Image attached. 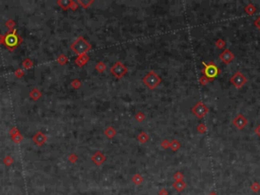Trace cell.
<instances>
[{"label":"cell","instance_id":"25","mask_svg":"<svg viewBox=\"0 0 260 195\" xmlns=\"http://www.w3.org/2000/svg\"><path fill=\"white\" fill-rule=\"evenodd\" d=\"M142 181H143V179H142V177L140 175H135L133 177V182L136 183V184H140Z\"/></svg>","mask_w":260,"mask_h":195},{"label":"cell","instance_id":"18","mask_svg":"<svg viewBox=\"0 0 260 195\" xmlns=\"http://www.w3.org/2000/svg\"><path fill=\"white\" fill-rule=\"evenodd\" d=\"M214 46L216 47L218 49H223L226 47V41L224 39H218L214 43Z\"/></svg>","mask_w":260,"mask_h":195},{"label":"cell","instance_id":"15","mask_svg":"<svg viewBox=\"0 0 260 195\" xmlns=\"http://www.w3.org/2000/svg\"><path fill=\"white\" fill-rule=\"evenodd\" d=\"M196 130L198 131V133H200V134H205V133L207 132V126H206L205 123H199L196 127Z\"/></svg>","mask_w":260,"mask_h":195},{"label":"cell","instance_id":"5","mask_svg":"<svg viewBox=\"0 0 260 195\" xmlns=\"http://www.w3.org/2000/svg\"><path fill=\"white\" fill-rule=\"evenodd\" d=\"M191 112L196 118L201 119V118H203L206 114H208L209 109L207 108V106L203 103V102L199 101L191 108Z\"/></svg>","mask_w":260,"mask_h":195},{"label":"cell","instance_id":"30","mask_svg":"<svg viewBox=\"0 0 260 195\" xmlns=\"http://www.w3.org/2000/svg\"><path fill=\"white\" fill-rule=\"evenodd\" d=\"M254 132H255V134H256L257 136L260 137V124H259V125H257L256 127H255Z\"/></svg>","mask_w":260,"mask_h":195},{"label":"cell","instance_id":"27","mask_svg":"<svg viewBox=\"0 0 260 195\" xmlns=\"http://www.w3.org/2000/svg\"><path fill=\"white\" fill-rule=\"evenodd\" d=\"M254 25H255V27L260 31V16H258V17L256 18V20L254 21Z\"/></svg>","mask_w":260,"mask_h":195},{"label":"cell","instance_id":"6","mask_svg":"<svg viewBox=\"0 0 260 195\" xmlns=\"http://www.w3.org/2000/svg\"><path fill=\"white\" fill-rule=\"evenodd\" d=\"M111 72L115 77L121 78L127 73V67H126L122 62L117 61V62L111 67Z\"/></svg>","mask_w":260,"mask_h":195},{"label":"cell","instance_id":"22","mask_svg":"<svg viewBox=\"0 0 260 195\" xmlns=\"http://www.w3.org/2000/svg\"><path fill=\"white\" fill-rule=\"evenodd\" d=\"M250 189L252 190L253 192H259L260 191V184L258 182H254L251 184V186H250Z\"/></svg>","mask_w":260,"mask_h":195},{"label":"cell","instance_id":"4","mask_svg":"<svg viewBox=\"0 0 260 195\" xmlns=\"http://www.w3.org/2000/svg\"><path fill=\"white\" fill-rule=\"evenodd\" d=\"M230 81L236 89H240L247 84L248 79H247V76L243 72H241V71H236L232 76H231Z\"/></svg>","mask_w":260,"mask_h":195},{"label":"cell","instance_id":"11","mask_svg":"<svg viewBox=\"0 0 260 195\" xmlns=\"http://www.w3.org/2000/svg\"><path fill=\"white\" fill-rule=\"evenodd\" d=\"M33 140H34V142L36 144H38V146H42V144L46 141V135L43 134L42 132H38L37 134L34 135Z\"/></svg>","mask_w":260,"mask_h":195},{"label":"cell","instance_id":"13","mask_svg":"<svg viewBox=\"0 0 260 195\" xmlns=\"http://www.w3.org/2000/svg\"><path fill=\"white\" fill-rule=\"evenodd\" d=\"M244 10H245V12L248 14V15H253V14L256 12L257 8H256V6H255L254 4L249 3V4H247V5L245 6Z\"/></svg>","mask_w":260,"mask_h":195},{"label":"cell","instance_id":"16","mask_svg":"<svg viewBox=\"0 0 260 195\" xmlns=\"http://www.w3.org/2000/svg\"><path fill=\"white\" fill-rule=\"evenodd\" d=\"M170 147H171V149L173 151H177L178 149L181 147V143L178 141L177 139H173L171 141V143H170Z\"/></svg>","mask_w":260,"mask_h":195},{"label":"cell","instance_id":"31","mask_svg":"<svg viewBox=\"0 0 260 195\" xmlns=\"http://www.w3.org/2000/svg\"><path fill=\"white\" fill-rule=\"evenodd\" d=\"M159 195H168V191H167L166 189H163V190H161V191H159Z\"/></svg>","mask_w":260,"mask_h":195},{"label":"cell","instance_id":"23","mask_svg":"<svg viewBox=\"0 0 260 195\" xmlns=\"http://www.w3.org/2000/svg\"><path fill=\"white\" fill-rule=\"evenodd\" d=\"M30 95H31V97H32L34 100H38L40 97H41V92L38 91V89H33V91L31 92V94H30Z\"/></svg>","mask_w":260,"mask_h":195},{"label":"cell","instance_id":"14","mask_svg":"<svg viewBox=\"0 0 260 195\" xmlns=\"http://www.w3.org/2000/svg\"><path fill=\"white\" fill-rule=\"evenodd\" d=\"M87 60H89V57H87V54H84V55H82L80 57H78V58L75 60V63L77 64V65H79V66H82Z\"/></svg>","mask_w":260,"mask_h":195},{"label":"cell","instance_id":"10","mask_svg":"<svg viewBox=\"0 0 260 195\" xmlns=\"http://www.w3.org/2000/svg\"><path fill=\"white\" fill-rule=\"evenodd\" d=\"M105 160H106L105 154L103 153H101V151H97V153H95L94 156H92V161L94 162L97 166L102 165V164L105 162Z\"/></svg>","mask_w":260,"mask_h":195},{"label":"cell","instance_id":"28","mask_svg":"<svg viewBox=\"0 0 260 195\" xmlns=\"http://www.w3.org/2000/svg\"><path fill=\"white\" fill-rule=\"evenodd\" d=\"M65 61H66V58H65V56H64V55H61V56H59V58H58V62H59V63H61V64H64V63H65Z\"/></svg>","mask_w":260,"mask_h":195},{"label":"cell","instance_id":"1","mask_svg":"<svg viewBox=\"0 0 260 195\" xmlns=\"http://www.w3.org/2000/svg\"><path fill=\"white\" fill-rule=\"evenodd\" d=\"M92 46L84 38L78 37L74 42L71 44V49L74 53L78 54V55H84L87 52L90 51Z\"/></svg>","mask_w":260,"mask_h":195},{"label":"cell","instance_id":"12","mask_svg":"<svg viewBox=\"0 0 260 195\" xmlns=\"http://www.w3.org/2000/svg\"><path fill=\"white\" fill-rule=\"evenodd\" d=\"M173 187L178 192H182L186 187V183L184 182V180H182V181H175L173 183Z\"/></svg>","mask_w":260,"mask_h":195},{"label":"cell","instance_id":"17","mask_svg":"<svg viewBox=\"0 0 260 195\" xmlns=\"http://www.w3.org/2000/svg\"><path fill=\"white\" fill-rule=\"evenodd\" d=\"M137 138H138V140H139L140 142H141V143H144V142H146L147 140H149V134H147V133H145V132H141V133H140V134L137 136Z\"/></svg>","mask_w":260,"mask_h":195},{"label":"cell","instance_id":"2","mask_svg":"<svg viewBox=\"0 0 260 195\" xmlns=\"http://www.w3.org/2000/svg\"><path fill=\"white\" fill-rule=\"evenodd\" d=\"M142 81H143V84L146 85L149 89H154L157 87H159V84L162 82V78L159 77L154 71L151 70L142 78Z\"/></svg>","mask_w":260,"mask_h":195},{"label":"cell","instance_id":"3","mask_svg":"<svg viewBox=\"0 0 260 195\" xmlns=\"http://www.w3.org/2000/svg\"><path fill=\"white\" fill-rule=\"evenodd\" d=\"M221 70L216 66V64L213 61H209L208 63H203V69H202V74L207 76L209 79H213L219 74Z\"/></svg>","mask_w":260,"mask_h":195},{"label":"cell","instance_id":"32","mask_svg":"<svg viewBox=\"0 0 260 195\" xmlns=\"http://www.w3.org/2000/svg\"><path fill=\"white\" fill-rule=\"evenodd\" d=\"M208 195H218V193H216V191H211V192H209Z\"/></svg>","mask_w":260,"mask_h":195},{"label":"cell","instance_id":"9","mask_svg":"<svg viewBox=\"0 0 260 195\" xmlns=\"http://www.w3.org/2000/svg\"><path fill=\"white\" fill-rule=\"evenodd\" d=\"M4 42H5L7 47H10V48H13L16 45L18 44V38L16 36L15 33H12V34H8L4 39Z\"/></svg>","mask_w":260,"mask_h":195},{"label":"cell","instance_id":"26","mask_svg":"<svg viewBox=\"0 0 260 195\" xmlns=\"http://www.w3.org/2000/svg\"><path fill=\"white\" fill-rule=\"evenodd\" d=\"M170 143L171 142L169 141L168 139H165V140H163V141H162V143H161V146H162V147H163V148H169V147H170Z\"/></svg>","mask_w":260,"mask_h":195},{"label":"cell","instance_id":"24","mask_svg":"<svg viewBox=\"0 0 260 195\" xmlns=\"http://www.w3.org/2000/svg\"><path fill=\"white\" fill-rule=\"evenodd\" d=\"M58 3L62 6V8L63 9H67L69 5L71 4V1H59Z\"/></svg>","mask_w":260,"mask_h":195},{"label":"cell","instance_id":"29","mask_svg":"<svg viewBox=\"0 0 260 195\" xmlns=\"http://www.w3.org/2000/svg\"><path fill=\"white\" fill-rule=\"evenodd\" d=\"M136 119L138 121H142L144 119V115H143V113H137V115H136Z\"/></svg>","mask_w":260,"mask_h":195},{"label":"cell","instance_id":"19","mask_svg":"<svg viewBox=\"0 0 260 195\" xmlns=\"http://www.w3.org/2000/svg\"><path fill=\"white\" fill-rule=\"evenodd\" d=\"M105 134H106L107 136H108V137H110V138H111V137H113L114 135L116 134V130L114 129L113 127H108V128H107L106 130H105Z\"/></svg>","mask_w":260,"mask_h":195},{"label":"cell","instance_id":"7","mask_svg":"<svg viewBox=\"0 0 260 195\" xmlns=\"http://www.w3.org/2000/svg\"><path fill=\"white\" fill-rule=\"evenodd\" d=\"M233 125L239 130H242L248 125V120L243 114L240 113L233 119Z\"/></svg>","mask_w":260,"mask_h":195},{"label":"cell","instance_id":"8","mask_svg":"<svg viewBox=\"0 0 260 195\" xmlns=\"http://www.w3.org/2000/svg\"><path fill=\"white\" fill-rule=\"evenodd\" d=\"M235 58V55L230 49H225L221 54H219V59L225 64H230Z\"/></svg>","mask_w":260,"mask_h":195},{"label":"cell","instance_id":"21","mask_svg":"<svg viewBox=\"0 0 260 195\" xmlns=\"http://www.w3.org/2000/svg\"><path fill=\"white\" fill-rule=\"evenodd\" d=\"M173 178H174V180H175V181H182V180L184 179V175H183L182 172L178 171V172H176L175 174H174Z\"/></svg>","mask_w":260,"mask_h":195},{"label":"cell","instance_id":"20","mask_svg":"<svg viewBox=\"0 0 260 195\" xmlns=\"http://www.w3.org/2000/svg\"><path fill=\"white\" fill-rule=\"evenodd\" d=\"M210 80L211 79H209V78L207 76H205L204 74H202L201 76L199 77V84L201 85H206V84H209V81H210Z\"/></svg>","mask_w":260,"mask_h":195}]
</instances>
